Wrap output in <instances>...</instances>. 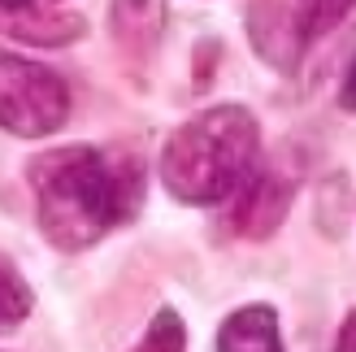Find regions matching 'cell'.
Returning <instances> with one entry per match:
<instances>
[{"label":"cell","mask_w":356,"mask_h":352,"mask_svg":"<svg viewBox=\"0 0 356 352\" xmlns=\"http://www.w3.org/2000/svg\"><path fill=\"white\" fill-rule=\"evenodd\" d=\"M35 222L61 253H83L100 243L144 205V166L131 152L100 144H61L26 161Z\"/></svg>","instance_id":"1"},{"label":"cell","mask_w":356,"mask_h":352,"mask_svg":"<svg viewBox=\"0 0 356 352\" xmlns=\"http://www.w3.org/2000/svg\"><path fill=\"white\" fill-rule=\"evenodd\" d=\"M261 122L243 104H213L191 113L183 127L165 135L161 148V183L178 205H222L235 187L257 170Z\"/></svg>","instance_id":"2"},{"label":"cell","mask_w":356,"mask_h":352,"mask_svg":"<svg viewBox=\"0 0 356 352\" xmlns=\"http://www.w3.org/2000/svg\"><path fill=\"white\" fill-rule=\"evenodd\" d=\"M70 118V83L52 65L0 44V127L17 139L57 135Z\"/></svg>","instance_id":"3"},{"label":"cell","mask_w":356,"mask_h":352,"mask_svg":"<svg viewBox=\"0 0 356 352\" xmlns=\"http://www.w3.org/2000/svg\"><path fill=\"white\" fill-rule=\"evenodd\" d=\"M317 17H322V0H252L243 13V31L252 52L270 70L296 74L309 44L317 40Z\"/></svg>","instance_id":"4"},{"label":"cell","mask_w":356,"mask_h":352,"mask_svg":"<svg viewBox=\"0 0 356 352\" xmlns=\"http://www.w3.org/2000/svg\"><path fill=\"white\" fill-rule=\"evenodd\" d=\"M296 200V179L278 166H261L235 187V209H230V226L243 239H270L287 209Z\"/></svg>","instance_id":"5"},{"label":"cell","mask_w":356,"mask_h":352,"mask_svg":"<svg viewBox=\"0 0 356 352\" xmlns=\"http://www.w3.org/2000/svg\"><path fill=\"white\" fill-rule=\"evenodd\" d=\"M0 35L17 44L65 48L87 35V17L61 5H26V0H0Z\"/></svg>","instance_id":"6"},{"label":"cell","mask_w":356,"mask_h":352,"mask_svg":"<svg viewBox=\"0 0 356 352\" xmlns=\"http://www.w3.org/2000/svg\"><path fill=\"white\" fill-rule=\"evenodd\" d=\"M213 352H287L278 330V313L270 305H243L218 326Z\"/></svg>","instance_id":"7"},{"label":"cell","mask_w":356,"mask_h":352,"mask_svg":"<svg viewBox=\"0 0 356 352\" xmlns=\"http://www.w3.org/2000/svg\"><path fill=\"white\" fill-rule=\"evenodd\" d=\"M165 17H170L165 0H113L109 5V31H113V40L122 48L148 52V48H156V40H161Z\"/></svg>","instance_id":"8"},{"label":"cell","mask_w":356,"mask_h":352,"mask_svg":"<svg viewBox=\"0 0 356 352\" xmlns=\"http://www.w3.org/2000/svg\"><path fill=\"white\" fill-rule=\"evenodd\" d=\"M131 352H187V322L178 309H156V318L148 322L144 339Z\"/></svg>","instance_id":"9"},{"label":"cell","mask_w":356,"mask_h":352,"mask_svg":"<svg viewBox=\"0 0 356 352\" xmlns=\"http://www.w3.org/2000/svg\"><path fill=\"white\" fill-rule=\"evenodd\" d=\"M26 313H31V287H26V278L17 274L5 257H0V330L17 326Z\"/></svg>","instance_id":"10"},{"label":"cell","mask_w":356,"mask_h":352,"mask_svg":"<svg viewBox=\"0 0 356 352\" xmlns=\"http://www.w3.org/2000/svg\"><path fill=\"white\" fill-rule=\"evenodd\" d=\"M334 352H356V318L348 313V322L339 326V339H334Z\"/></svg>","instance_id":"11"},{"label":"cell","mask_w":356,"mask_h":352,"mask_svg":"<svg viewBox=\"0 0 356 352\" xmlns=\"http://www.w3.org/2000/svg\"><path fill=\"white\" fill-rule=\"evenodd\" d=\"M339 104H343V113H352V61L343 65V87H339Z\"/></svg>","instance_id":"12"},{"label":"cell","mask_w":356,"mask_h":352,"mask_svg":"<svg viewBox=\"0 0 356 352\" xmlns=\"http://www.w3.org/2000/svg\"><path fill=\"white\" fill-rule=\"evenodd\" d=\"M26 5H61V0H26Z\"/></svg>","instance_id":"13"}]
</instances>
